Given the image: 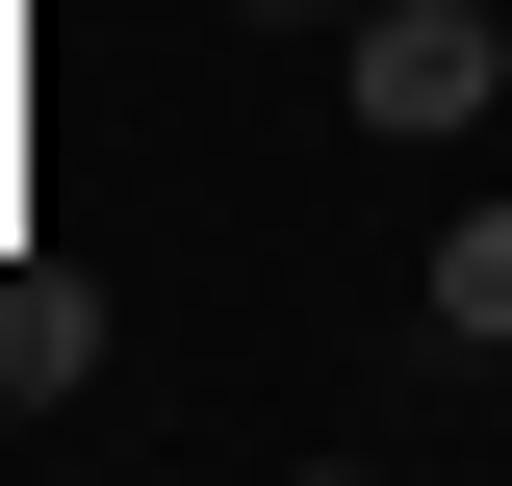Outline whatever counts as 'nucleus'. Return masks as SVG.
Listing matches in <instances>:
<instances>
[{
    "label": "nucleus",
    "instance_id": "f257e3e1",
    "mask_svg": "<svg viewBox=\"0 0 512 486\" xmlns=\"http://www.w3.org/2000/svg\"><path fill=\"white\" fill-rule=\"evenodd\" d=\"M487 77H512V26H487V0H359V128H384V154L487 128Z\"/></svg>",
    "mask_w": 512,
    "mask_h": 486
},
{
    "label": "nucleus",
    "instance_id": "f03ea898",
    "mask_svg": "<svg viewBox=\"0 0 512 486\" xmlns=\"http://www.w3.org/2000/svg\"><path fill=\"white\" fill-rule=\"evenodd\" d=\"M103 359V282L77 256H0V435H26V384H77Z\"/></svg>",
    "mask_w": 512,
    "mask_h": 486
},
{
    "label": "nucleus",
    "instance_id": "7ed1b4c3",
    "mask_svg": "<svg viewBox=\"0 0 512 486\" xmlns=\"http://www.w3.org/2000/svg\"><path fill=\"white\" fill-rule=\"evenodd\" d=\"M436 333H512V205H461V231H436Z\"/></svg>",
    "mask_w": 512,
    "mask_h": 486
}]
</instances>
